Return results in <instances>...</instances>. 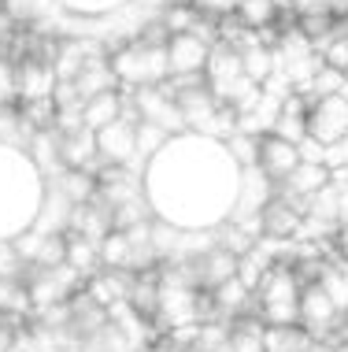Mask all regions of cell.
Instances as JSON below:
<instances>
[{"label":"cell","instance_id":"obj_18","mask_svg":"<svg viewBox=\"0 0 348 352\" xmlns=\"http://www.w3.org/2000/svg\"><path fill=\"white\" fill-rule=\"evenodd\" d=\"M315 338L300 322L289 327H267V352H312Z\"/></svg>","mask_w":348,"mask_h":352},{"label":"cell","instance_id":"obj_17","mask_svg":"<svg viewBox=\"0 0 348 352\" xmlns=\"http://www.w3.org/2000/svg\"><path fill=\"white\" fill-rule=\"evenodd\" d=\"M82 349H86V352H134V349H141V345H134V341H130V334L119 327L115 319H108L104 327L93 330V334L82 341Z\"/></svg>","mask_w":348,"mask_h":352},{"label":"cell","instance_id":"obj_15","mask_svg":"<svg viewBox=\"0 0 348 352\" xmlns=\"http://www.w3.org/2000/svg\"><path fill=\"white\" fill-rule=\"evenodd\" d=\"M122 108H126V89H108V93H97V97L82 100V122L97 134L100 126H108L111 119L122 116Z\"/></svg>","mask_w":348,"mask_h":352},{"label":"cell","instance_id":"obj_2","mask_svg":"<svg viewBox=\"0 0 348 352\" xmlns=\"http://www.w3.org/2000/svg\"><path fill=\"white\" fill-rule=\"evenodd\" d=\"M300 278L293 271V260H275L270 271L256 285V316L267 327H289L300 319Z\"/></svg>","mask_w":348,"mask_h":352},{"label":"cell","instance_id":"obj_12","mask_svg":"<svg viewBox=\"0 0 348 352\" xmlns=\"http://www.w3.org/2000/svg\"><path fill=\"white\" fill-rule=\"evenodd\" d=\"M330 182H334V170L326 167V164H318V160H308V156H304V160H300V164L275 186V193L289 197V201H297V204H304L308 197H315L318 189H326Z\"/></svg>","mask_w":348,"mask_h":352},{"label":"cell","instance_id":"obj_19","mask_svg":"<svg viewBox=\"0 0 348 352\" xmlns=\"http://www.w3.org/2000/svg\"><path fill=\"white\" fill-rule=\"evenodd\" d=\"M237 23L244 26V30H270V26L278 23V4L275 0H241L237 4Z\"/></svg>","mask_w":348,"mask_h":352},{"label":"cell","instance_id":"obj_24","mask_svg":"<svg viewBox=\"0 0 348 352\" xmlns=\"http://www.w3.org/2000/svg\"><path fill=\"white\" fill-rule=\"evenodd\" d=\"M174 352H193V349H185V345H178V349H174Z\"/></svg>","mask_w":348,"mask_h":352},{"label":"cell","instance_id":"obj_7","mask_svg":"<svg viewBox=\"0 0 348 352\" xmlns=\"http://www.w3.org/2000/svg\"><path fill=\"white\" fill-rule=\"evenodd\" d=\"M97 156H100V164H111V167H130L141 156L137 152V116L130 108V97H126L122 116L97 130Z\"/></svg>","mask_w":348,"mask_h":352},{"label":"cell","instance_id":"obj_9","mask_svg":"<svg viewBox=\"0 0 348 352\" xmlns=\"http://www.w3.org/2000/svg\"><path fill=\"white\" fill-rule=\"evenodd\" d=\"M304 230V204L289 201L281 193H270L256 215V234L267 241H289Z\"/></svg>","mask_w":348,"mask_h":352},{"label":"cell","instance_id":"obj_8","mask_svg":"<svg viewBox=\"0 0 348 352\" xmlns=\"http://www.w3.org/2000/svg\"><path fill=\"white\" fill-rule=\"evenodd\" d=\"M211 37L196 34V30H182L167 37V74L171 78H200L208 67L211 56Z\"/></svg>","mask_w":348,"mask_h":352},{"label":"cell","instance_id":"obj_16","mask_svg":"<svg viewBox=\"0 0 348 352\" xmlns=\"http://www.w3.org/2000/svg\"><path fill=\"white\" fill-rule=\"evenodd\" d=\"M63 234H67V263L89 282L93 274L104 267V263H100V245L89 241V237H82V234H74V230H63Z\"/></svg>","mask_w":348,"mask_h":352},{"label":"cell","instance_id":"obj_13","mask_svg":"<svg viewBox=\"0 0 348 352\" xmlns=\"http://www.w3.org/2000/svg\"><path fill=\"white\" fill-rule=\"evenodd\" d=\"M56 145H60V167H67V170H93V164H100L97 134H93L86 122L71 126V130H56Z\"/></svg>","mask_w":348,"mask_h":352},{"label":"cell","instance_id":"obj_22","mask_svg":"<svg viewBox=\"0 0 348 352\" xmlns=\"http://www.w3.org/2000/svg\"><path fill=\"white\" fill-rule=\"evenodd\" d=\"M19 89H15V60L0 56V108H15Z\"/></svg>","mask_w":348,"mask_h":352},{"label":"cell","instance_id":"obj_23","mask_svg":"<svg viewBox=\"0 0 348 352\" xmlns=\"http://www.w3.org/2000/svg\"><path fill=\"white\" fill-rule=\"evenodd\" d=\"M185 4H193L200 15H208V19H215V23H219V19H227V15L237 12L241 0H185Z\"/></svg>","mask_w":348,"mask_h":352},{"label":"cell","instance_id":"obj_1","mask_svg":"<svg viewBox=\"0 0 348 352\" xmlns=\"http://www.w3.org/2000/svg\"><path fill=\"white\" fill-rule=\"evenodd\" d=\"M241 170L227 141L182 130L148 156L141 186L159 223L178 230H215L233 215Z\"/></svg>","mask_w":348,"mask_h":352},{"label":"cell","instance_id":"obj_10","mask_svg":"<svg viewBox=\"0 0 348 352\" xmlns=\"http://www.w3.org/2000/svg\"><path fill=\"white\" fill-rule=\"evenodd\" d=\"M300 160H304V148L293 145V141H286V138H278V134H259L256 138V170L263 178H267L270 186H278L281 178L293 170Z\"/></svg>","mask_w":348,"mask_h":352},{"label":"cell","instance_id":"obj_6","mask_svg":"<svg viewBox=\"0 0 348 352\" xmlns=\"http://www.w3.org/2000/svg\"><path fill=\"white\" fill-rule=\"evenodd\" d=\"M130 97V108H134L137 122H152L163 134H182L185 130V119L178 111V100L171 93V85H141V89H126Z\"/></svg>","mask_w":348,"mask_h":352},{"label":"cell","instance_id":"obj_5","mask_svg":"<svg viewBox=\"0 0 348 352\" xmlns=\"http://www.w3.org/2000/svg\"><path fill=\"white\" fill-rule=\"evenodd\" d=\"M297 322L315 341H334L337 330L348 327L345 311L337 308V300L323 289V282H304V289H300V319Z\"/></svg>","mask_w":348,"mask_h":352},{"label":"cell","instance_id":"obj_11","mask_svg":"<svg viewBox=\"0 0 348 352\" xmlns=\"http://www.w3.org/2000/svg\"><path fill=\"white\" fill-rule=\"evenodd\" d=\"M15 89H19V104H30V100H45L56 93V71L45 56H19L15 60Z\"/></svg>","mask_w":348,"mask_h":352},{"label":"cell","instance_id":"obj_21","mask_svg":"<svg viewBox=\"0 0 348 352\" xmlns=\"http://www.w3.org/2000/svg\"><path fill=\"white\" fill-rule=\"evenodd\" d=\"M281 12H297V15H315V12H334V15H348L345 0H275Z\"/></svg>","mask_w":348,"mask_h":352},{"label":"cell","instance_id":"obj_3","mask_svg":"<svg viewBox=\"0 0 348 352\" xmlns=\"http://www.w3.org/2000/svg\"><path fill=\"white\" fill-rule=\"evenodd\" d=\"M108 60H111V67H115V78H119L122 89L163 85L171 78V74H167V45L145 41V37H134V41L119 45Z\"/></svg>","mask_w":348,"mask_h":352},{"label":"cell","instance_id":"obj_14","mask_svg":"<svg viewBox=\"0 0 348 352\" xmlns=\"http://www.w3.org/2000/svg\"><path fill=\"white\" fill-rule=\"evenodd\" d=\"M71 85H74V97H78V100H89V97H97V93L119 89V78H115V67H111V60L97 49L86 63H82V71L74 74Z\"/></svg>","mask_w":348,"mask_h":352},{"label":"cell","instance_id":"obj_4","mask_svg":"<svg viewBox=\"0 0 348 352\" xmlns=\"http://www.w3.org/2000/svg\"><path fill=\"white\" fill-rule=\"evenodd\" d=\"M348 138V89L308 93V141L334 148Z\"/></svg>","mask_w":348,"mask_h":352},{"label":"cell","instance_id":"obj_20","mask_svg":"<svg viewBox=\"0 0 348 352\" xmlns=\"http://www.w3.org/2000/svg\"><path fill=\"white\" fill-rule=\"evenodd\" d=\"M56 189L67 197V204H86L89 197L97 193V175H93V170H67V167H63Z\"/></svg>","mask_w":348,"mask_h":352}]
</instances>
